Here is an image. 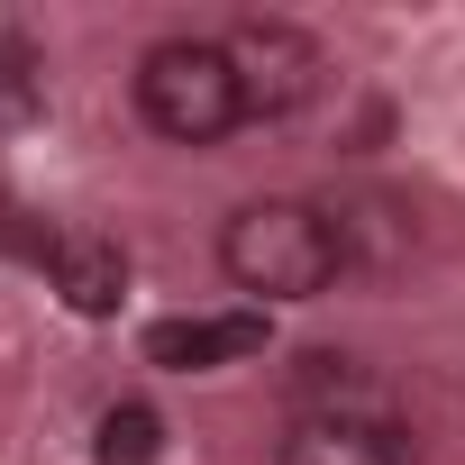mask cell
Masks as SVG:
<instances>
[{
	"label": "cell",
	"instance_id": "cell-1",
	"mask_svg": "<svg viewBox=\"0 0 465 465\" xmlns=\"http://www.w3.org/2000/svg\"><path fill=\"white\" fill-rule=\"evenodd\" d=\"M219 265H228L238 292L320 302L347 274V228L320 201H247V210H228V228H219Z\"/></svg>",
	"mask_w": 465,
	"mask_h": 465
},
{
	"label": "cell",
	"instance_id": "cell-2",
	"mask_svg": "<svg viewBox=\"0 0 465 465\" xmlns=\"http://www.w3.org/2000/svg\"><path fill=\"white\" fill-rule=\"evenodd\" d=\"M137 119L173 146H219L228 128H247V92L219 37H164L137 64Z\"/></svg>",
	"mask_w": 465,
	"mask_h": 465
},
{
	"label": "cell",
	"instance_id": "cell-3",
	"mask_svg": "<svg viewBox=\"0 0 465 465\" xmlns=\"http://www.w3.org/2000/svg\"><path fill=\"white\" fill-rule=\"evenodd\" d=\"M228 46V64H238V92H247V119H283V110H302L311 92H320V46L302 37V28H283V19H247V28H228L219 37Z\"/></svg>",
	"mask_w": 465,
	"mask_h": 465
},
{
	"label": "cell",
	"instance_id": "cell-4",
	"mask_svg": "<svg viewBox=\"0 0 465 465\" xmlns=\"http://www.w3.org/2000/svg\"><path fill=\"white\" fill-rule=\"evenodd\" d=\"M247 356H265V311H201V320H155L146 329V365H173V374L247 365Z\"/></svg>",
	"mask_w": 465,
	"mask_h": 465
},
{
	"label": "cell",
	"instance_id": "cell-5",
	"mask_svg": "<svg viewBox=\"0 0 465 465\" xmlns=\"http://www.w3.org/2000/svg\"><path fill=\"white\" fill-rule=\"evenodd\" d=\"M292 420H374V429H401L392 392H383L356 356H329V347L292 365Z\"/></svg>",
	"mask_w": 465,
	"mask_h": 465
},
{
	"label": "cell",
	"instance_id": "cell-6",
	"mask_svg": "<svg viewBox=\"0 0 465 465\" xmlns=\"http://www.w3.org/2000/svg\"><path fill=\"white\" fill-rule=\"evenodd\" d=\"M46 274H55V292H64L83 320H110V311L128 302V256H119V238H92V228H55Z\"/></svg>",
	"mask_w": 465,
	"mask_h": 465
},
{
	"label": "cell",
	"instance_id": "cell-7",
	"mask_svg": "<svg viewBox=\"0 0 465 465\" xmlns=\"http://www.w3.org/2000/svg\"><path fill=\"white\" fill-rule=\"evenodd\" d=\"M274 465H411V429H374V420H292Z\"/></svg>",
	"mask_w": 465,
	"mask_h": 465
},
{
	"label": "cell",
	"instance_id": "cell-8",
	"mask_svg": "<svg viewBox=\"0 0 465 465\" xmlns=\"http://www.w3.org/2000/svg\"><path fill=\"white\" fill-rule=\"evenodd\" d=\"M155 447H164V420L146 401H110L101 438H92V465H155Z\"/></svg>",
	"mask_w": 465,
	"mask_h": 465
}]
</instances>
